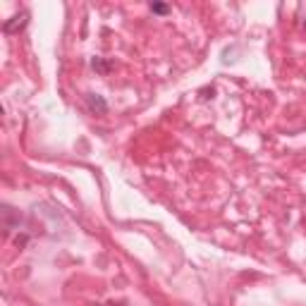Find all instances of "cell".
Here are the masks:
<instances>
[{"label":"cell","instance_id":"3957f363","mask_svg":"<svg viewBox=\"0 0 306 306\" xmlns=\"http://www.w3.org/2000/svg\"><path fill=\"white\" fill-rule=\"evenodd\" d=\"M168 10H170V8H168V5H160V2H153L151 5V12H156V14H168Z\"/></svg>","mask_w":306,"mask_h":306},{"label":"cell","instance_id":"6da1fadb","mask_svg":"<svg viewBox=\"0 0 306 306\" xmlns=\"http://www.w3.org/2000/svg\"><path fill=\"white\" fill-rule=\"evenodd\" d=\"M86 103H88V108L94 110V112H98V115H106V112H108V106H106V100L100 98V96H96V94H88V96H86Z\"/></svg>","mask_w":306,"mask_h":306},{"label":"cell","instance_id":"277c9868","mask_svg":"<svg viewBox=\"0 0 306 306\" xmlns=\"http://www.w3.org/2000/svg\"><path fill=\"white\" fill-rule=\"evenodd\" d=\"M96 306H124V304H96Z\"/></svg>","mask_w":306,"mask_h":306},{"label":"cell","instance_id":"5b68a950","mask_svg":"<svg viewBox=\"0 0 306 306\" xmlns=\"http://www.w3.org/2000/svg\"><path fill=\"white\" fill-rule=\"evenodd\" d=\"M304 26H306V22H304Z\"/></svg>","mask_w":306,"mask_h":306},{"label":"cell","instance_id":"7a4b0ae2","mask_svg":"<svg viewBox=\"0 0 306 306\" xmlns=\"http://www.w3.org/2000/svg\"><path fill=\"white\" fill-rule=\"evenodd\" d=\"M24 24H26V12H22L20 17H12V22H5V32H8V34H14L17 29H22Z\"/></svg>","mask_w":306,"mask_h":306}]
</instances>
